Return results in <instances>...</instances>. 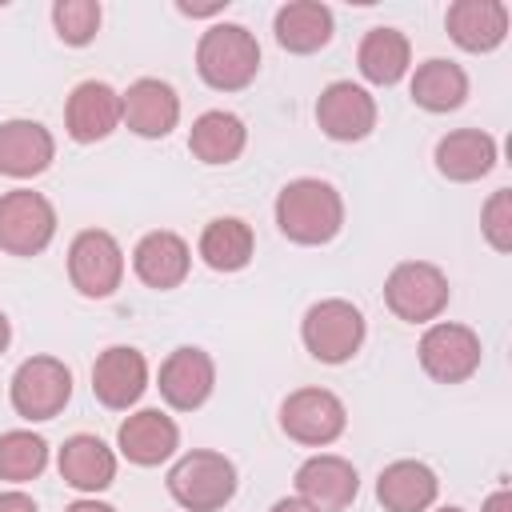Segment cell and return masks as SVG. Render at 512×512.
Wrapping results in <instances>:
<instances>
[{"mask_svg": "<svg viewBox=\"0 0 512 512\" xmlns=\"http://www.w3.org/2000/svg\"><path fill=\"white\" fill-rule=\"evenodd\" d=\"M276 228L304 248L328 244L344 228V200L340 192L320 176L288 180L276 196Z\"/></svg>", "mask_w": 512, "mask_h": 512, "instance_id": "obj_1", "label": "cell"}, {"mask_svg": "<svg viewBox=\"0 0 512 512\" xmlns=\"http://www.w3.org/2000/svg\"><path fill=\"white\" fill-rule=\"evenodd\" d=\"M196 72L216 92H240L260 72V44L244 24L220 20L196 44Z\"/></svg>", "mask_w": 512, "mask_h": 512, "instance_id": "obj_2", "label": "cell"}, {"mask_svg": "<svg viewBox=\"0 0 512 512\" xmlns=\"http://www.w3.org/2000/svg\"><path fill=\"white\" fill-rule=\"evenodd\" d=\"M168 496L184 512H220L236 496V464L224 452L192 448L168 468Z\"/></svg>", "mask_w": 512, "mask_h": 512, "instance_id": "obj_3", "label": "cell"}, {"mask_svg": "<svg viewBox=\"0 0 512 512\" xmlns=\"http://www.w3.org/2000/svg\"><path fill=\"white\" fill-rule=\"evenodd\" d=\"M364 312L352 304V300H340V296H328V300H316L304 320H300V340L308 348L312 360L320 364H344L360 352L364 344Z\"/></svg>", "mask_w": 512, "mask_h": 512, "instance_id": "obj_4", "label": "cell"}, {"mask_svg": "<svg viewBox=\"0 0 512 512\" xmlns=\"http://www.w3.org/2000/svg\"><path fill=\"white\" fill-rule=\"evenodd\" d=\"M448 276L432 260H404L384 280V304L404 324H432L448 308Z\"/></svg>", "mask_w": 512, "mask_h": 512, "instance_id": "obj_5", "label": "cell"}, {"mask_svg": "<svg viewBox=\"0 0 512 512\" xmlns=\"http://www.w3.org/2000/svg\"><path fill=\"white\" fill-rule=\"evenodd\" d=\"M8 400H12V412L20 420H28V424L60 416L64 404L72 400V372H68V364L56 360V356H28L12 372Z\"/></svg>", "mask_w": 512, "mask_h": 512, "instance_id": "obj_6", "label": "cell"}, {"mask_svg": "<svg viewBox=\"0 0 512 512\" xmlns=\"http://www.w3.org/2000/svg\"><path fill=\"white\" fill-rule=\"evenodd\" d=\"M56 236V208L44 192L12 188L0 196V252L40 256Z\"/></svg>", "mask_w": 512, "mask_h": 512, "instance_id": "obj_7", "label": "cell"}, {"mask_svg": "<svg viewBox=\"0 0 512 512\" xmlns=\"http://www.w3.org/2000/svg\"><path fill=\"white\" fill-rule=\"evenodd\" d=\"M68 280L80 296L104 300L124 280V248L104 228H84L68 244Z\"/></svg>", "mask_w": 512, "mask_h": 512, "instance_id": "obj_8", "label": "cell"}, {"mask_svg": "<svg viewBox=\"0 0 512 512\" xmlns=\"http://www.w3.org/2000/svg\"><path fill=\"white\" fill-rule=\"evenodd\" d=\"M280 428L288 440H296L304 448H324L344 436L348 408L328 388H296L280 404Z\"/></svg>", "mask_w": 512, "mask_h": 512, "instance_id": "obj_9", "label": "cell"}, {"mask_svg": "<svg viewBox=\"0 0 512 512\" xmlns=\"http://www.w3.org/2000/svg\"><path fill=\"white\" fill-rule=\"evenodd\" d=\"M420 368L436 380V384H464L476 368H480V356H484V344L480 336L468 328V324H456V320H432L420 336Z\"/></svg>", "mask_w": 512, "mask_h": 512, "instance_id": "obj_10", "label": "cell"}, {"mask_svg": "<svg viewBox=\"0 0 512 512\" xmlns=\"http://www.w3.org/2000/svg\"><path fill=\"white\" fill-rule=\"evenodd\" d=\"M316 124L328 140H340V144L364 140L376 128V100L368 88L352 80H332L316 100Z\"/></svg>", "mask_w": 512, "mask_h": 512, "instance_id": "obj_11", "label": "cell"}, {"mask_svg": "<svg viewBox=\"0 0 512 512\" xmlns=\"http://www.w3.org/2000/svg\"><path fill=\"white\" fill-rule=\"evenodd\" d=\"M148 388V360L140 348L128 344H112L96 356L92 364V396L112 408V412H128Z\"/></svg>", "mask_w": 512, "mask_h": 512, "instance_id": "obj_12", "label": "cell"}, {"mask_svg": "<svg viewBox=\"0 0 512 512\" xmlns=\"http://www.w3.org/2000/svg\"><path fill=\"white\" fill-rule=\"evenodd\" d=\"M360 492V476L352 460L336 452H316L296 468V496L316 512H344Z\"/></svg>", "mask_w": 512, "mask_h": 512, "instance_id": "obj_13", "label": "cell"}, {"mask_svg": "<svg viewBox=\"0 0 512 512\" xmlns=\"http://www.w3.org/2000/svg\"><path fill=\"white\" fill-rule=\"evenodd\" d=\"M120 112H124L120 124H128V132L144 140H164L180 124V96L168 80L140 76L128 84V92H120Z\"/></svg>", "mask_w": 512, "mask_h": 512, "instance_id": "obj_14", "label": "cell"}, {"mask_svg": "<svg viewBox=\"0 0 512 512\" xmlns=\"http://www.w3.org/2000/svg\"><path fill=\"white\" fill-rule=\"evenodd\" d=\"M156 388H160V396H164L168 408L196 412L212 396V388H216V364H212V356L204 348L184 344V348L168 352V360L160 364Z\"/></svg>", "mask_w": 512, "mask_h": 512, "instance_id": "obj_15", "label": "cell"}, {"mask_svg": "<svg viewBox=\"0 0 512 512\" xmlns=\"http://www.w3.org/2000/svg\"><path fill=\"white\" fill-rule=\"evenodd\" d=\"M124 112H120V92L104 80H84L72 88L68 104H64V128L76 144H96L104 136H112L120 128Z\"/></svg>", "mask_w": 512, "mask_h": 512, "instance_id": "obj_16", "label": "cell"}, {"mask_svg": "<svg viewBox=\"0 0 512 512\" xmlns=\"http://www.w3.org/2000/svg\"><path fill=\"white\" fill-rule=\"evenodd\" d=\"M116 448L128 464H140V468H156L164 460L176 456L180 448V428L168 412L160 408H140L132 412L120 428H116Z\"/></svg>", "mask_w": 512, "mask_h": 512, "instance_id": "obj_17", "label": "cell"}, {"mask_svg": "<svg viewBox=\"0 0 512 512\" xmlns=\"http://www.w3.org/2000/svg\"><path fill=\"white\" fill-rule=\"evenodd\" d=\"M188 268H192V248L180 232L156 228V232L140 236V244L132 248V272L140 276V284H148L156 292L180 288Z\"/></svg>", "mask_w": 512, "mask_h": 512, "instance_id": "obj_18", "label": "cell"}, {"mask_svg": "<svg viewBox=\"0 0 512 512\" xmlns=\"http://www.w3.org/2000/svg\"><path fill=\"white\" fill-rule=\"evenodd\" d=\"M444 28L464 52H496L508 36V4L504 0H456L448 4Z\"/></svg>", "mask_w": 512, "mask_h": 512, "instance_id": "obj_19", "label": "cell"}, {"mask_svg": "<svg viewBox=\"0 0 512 512\" xmlns=\"http://www.w3.org/2000/svg\"><path fill=\"white\" fill-rule=\"evenodd\" d=\"M56 468H60V480L84 496H96L104 492L112 480H116V452L92 436V432H76L64 440L60 456H56Z\"/></svg>", "mask_w": 512, "mask_h": 512, "instance_id": "obj_20", "label": "cell"}, {"mask_svg": "<svg viewBox=\"0 0 512 512\" xmlns=\"http://www.w3.org/2000/svg\"><path fill=\"white\" fill-rule=\"evenodd\" d=\"M56 156V140L40 120H4L0 124V176L32 180Z\"/></svg>", "mask_w": 512, "mask_h": 512, "instance_id": "obj_21", "label": "cell"}, {"mask_svg": "<svg viewBox=\"0 0 512 512\" xmlns=\"http://www.w3.org/2000/svg\"><path fill=\"white\" fill-rule=\"evenodd\" d=\"M440 496V480L424 460H392L376 476V500L384 512H428Z\"/></svg>", "mask_w": 512, "mask_h": 512, "instance_id": "obj_22", "label": "cell"}, {"mask_svg": "<svg viewBox=\"0 0 512 512\" xmlns=\"http://www.w3.org/2000/svg\"><path fill=\"white\" fill-rule=\"evenodd\" d=\"M496 168V140L484 128H456L436 140V172L452 184H472Z\"/></svg>", "mask_w": 512, "mask_h": 512, "instance_id": "obj_23", "label": "cell"}, {"mask_svg": "<svg viewBox=\"0 0 512 512\" xmlns=\"http://www.w3.org/2000/svg\"><path fill=\"white\" fill-rule=\"evenodd\" d=\"M332 8L320 4V0H288L276 20H272V32H276V44L292 56H308V52H320L328 40H332Z\"/></svg>", "mask_w": 512, "mask_h": 512, "instance_id": "obj_24", "label": "cell"}, {"mask_svg": "<svg viewBox=\"0 0 512 512\" xmlns=\"http://www.w3.org/2000/svg\"><path fill=\"white\" fill-rule=\"evenodd\" d=\"M356 64H360V76L368 84H380V88H392L408 76L412 68V44L400 28H368L360 48H356Z\"/></svg>", "mask_w": 512, "mask_h": 512, "instance_id": "obj_25", "label": "cell"}, {"mask_svg": "<svg viewBox=\"0 0 512 512\" xmlns=\"http://www.w3.org/2000/svg\"><path fill=\"white\" fill-rule=\"evenodd\" d=\"M244 144H248V128H244V120H240L236 112H228V108H212V112H204V116L192 120L188 152H192L200 164H212V168H216V164H232V160H240Z\"/></svg>", "mask_w": 512, "mask_h": 512, "instance_id": "obj_26", "label": "cell"}, {"mask_svg": "<svg viewBox=\"0 0 512 512\" xmlns=\"http://www.w3.org/2000/svg\"><path fill=\"white\" fill-rule=\"evenodd\" d=\"M408 92H412V104L424 112H456L468 96V72L456 60L432 56V60L416 64Z\"/></svg>", "mask_w": 512, "mask_h": 512, "instance_id": "obj_27", "label": "cell"}, {"mask_svg": "<svg viewBox=\"0 0 512 512\" xmlns=\"http://www.w3.org/2000/svg\"><path fill=\"white\" fill-rule=\"evenodd\" d=\"M196 252L212 272H240L256 252V236L240 216H216L204 224Z\"/></svg>", "mask_w": 512, "mask_h": 512, "instance_id": "obj_28", "label": "cell"}, {"mask_svg": "<svg viewBox=\"0 0 512 512\" xmlns=\"http://www.w3.org/2000/svg\"><path fill=\"white\" fill-rule=\"evenodd\" d=\"M48 468V440L32 428L0 432V480L28 484Z\"/></svg>", "mask_w": 512, "mask_h": 512, "instance_id": "obj_29", "label": "cell"}, {"mask_svg": "<svg viewBox=\"0 0 512 512\" xmlns=\"http://www.w3.org/2000/svg\"><path fill=\"white\" fill-rule=\"evenodd\" d=\"M100 20H104V12L96 0H56L52 4V28L68 48L92 44L100 32Z\"/></svg>", "mask_w": 512, "mask_h": 512, "instance_id": "obj_30", "label": "cell"}, {"mask_svg": "<svg viewBox=\"0 0 512 512\" xmlns=\"http://www.w3.org/2000/svg\"><path fill=\"white\" fill-rule=\"evenodd\" d=\"M480 232L496 252H512V188H496L480 208Z\"/></svg>", "mask_w": 512, "mask_h": 512, "instance_id": "obj_31", "label": "cell"}, {"mask_svg": "<svg viewBox=\"0 0 512 512\" xmlns=\"http://www.w3.org/2000/svg\"><path fill=\"white\" fill-rule=\"evenodd\" d=\"M0 512H40V508H36V500L28 492L8 488V492H0Z\"/></svg>", "mask_w": 512, "mask_h": 512, "instance_id": "obj_32", "label": "cell"}, {"mask_svg": "<svg viewBox=\"0 0 512 512\" xmlns=\"http://www.w3.org/2000/svg\"><path fill=\"white\" fill-rule=\"evenodd\" d=\"M480 512H512V488H496V492L484 500Z\"/></svg>", "mask_w": 512, "mask_h": 512, "instance_id": "obj_33", "label": "cell"}, {"mask_svg": "<svg viewBox=\"0 0 512 512\" xmlns=\"http://www.w3.org/2000/svg\"><path fill=\"white\" fill-rule=\"evenodd\" d=\"M64 512H116V508L104 504V500H96V496H84V500H72Z\"/></svg>", "mask_w": 512, "mask_h": 512, "instance_id": "obj_34", "label": "cell"}, {"mask_svg": "<svg viewBox=\"0 0 512 512\" xmlns=\"http://www.w3.org/2000/svg\"><path fill=\"white\" fill-rule=\"evenodd\" d=\"M176 8H180L184 16H216V12H224V4H220V0H216V4H184V0H180Z\"/></svg>", "mask_w": 512, "mask_h": 512, "instance_id": "obj_35", "label": "cell"}, {"mask_svg": "<svg viewBox=\"0 0 512 512\" xmlns=\"http://www.w3.org/2000/svg\"><path fill=\"white\" fill-rule=\"evenodd\" d=\"M272 512H316L312 504H304L300 496H284V500H276L272 504Z\"/></svg>", "mask_w": 512, "mask_h": 512, "instance_id": "obj_36", "label": "cell"}, {"mask_svg": "<svg viewBox=\"0 0 512 512\" xmlns=\"http://www.w3.org/2000/svg\"><path fill=\"white\" fill-rule=\"evenodd\" d=\"M8 340H12V324H8V316L0 312V352L8 348Z\"/></svg>", "mask_w": 512, "mask_h": 512, "instance_id": "obj_37", "label": "cell"}, {"mask_svg": "<svg viewBox=\"0 0 512 512\" xmlns=\"http://www.w3.org/2000/svg\"><path fill=\"white\" fill-rule=\"evenodd\" d=\"M436 512H464V508H456V504H444V508H436Z\"/></svg>", "mask_w": 512, "mask_h": 512, "instance_id": "obj_38", "label": "cell"}]
</instances>
